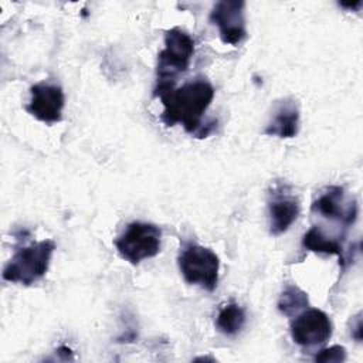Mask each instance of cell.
<instances>
[{"label":"cell","mask_w":363,"mask_h":363,"mask_svg":"<svg viewBox=\"0 0 363 363\" xmlns=\"http://www.w3.org/2000/svg\"><path fill=\"white\" fill-rule=\"evenodd\" d=\"M155 95L163 104L162 121L167 126L182 123L186 132L197 138L207 136L203 128V115L214 98V88L210 81L197 77L179 88L170 82H157Z\"/></svg>","instance_id":"cell-1"},{"label":"cell","mask_w":363,"mask_h":363,"mask_svg":"<svg viewBox=\"0 0 363 363\" xmlns=\"http://www.w3.org/2000/svg\"><path fill=\"white\" fill-rule=\"evenodd\" d=\"M54 250L52 240H43L17 250L3 269V279L21 285L34 284L48 271Z\"/></svg>","instance_id":"cell-2"},{"label":"cell","mask_w":363,"mask_h":363,"mask_svg":"<svg viewBox=\"0 0 363 363\" xmlns=\"http://www.w3.org/2000/svg\"><path fill=\"white\" fill-rule=\"evenodd\" d=\"M118 254L132 265L153 258L162 247V231L152 223L133 221L115 240Z\"/></svg>","instance_id":"cell-3"},{"label":"cell","mask_w":363,"mask_h":363,"mask_svg":"<svg viewBox=\"0 0 363 363\" xmlns=\"http://www.w3.org/2000/svg\"><path fill=\"white\" fill-rule=\"evenodd\" d=\"M179 269L187 284L214 291L218 282L220 259L214 251L199 244H186L177 257Z\"/></svg>","instance_id":"cell-4"},{"label":"cell","mask_w":363,"mask_h":363,"mask_svg":"<svg viewBox=\"0 0 363 363\" xmlns=\"http://www.w3.org/2000/svg\"><path fill=\"white\" fill-rule=\"evenodd\" d=\"M194 54V40L184 30L173 27L164 34V48L157 57V82H176V77L187 71Z\"/></svg>","instance_id":"cell-5"},{"label":"cell","mask_w":363,"mask_h":363,"mask_svg":"<svg viewBox=\"0 0 363 363\" xmlns=\"http://www.w3.org/2000/svg\"><path fill=\"white\" fill-rule=\"evenodd\" d=\"M245 3L242 0H221L210 11V21L218 27L220 38L225 44L238 45L247 37Z\"/></svg>","instance_id":"cell-6"},{"label":"cell","mask_w":363,"mask_h":363,"mask_svg":"<svg viewBox=\"0 0 363 363\" xmlns=\"http://www.w3.org/2000/svg\"><path fill=\"white\" fill-rule=\"evenodd\" d=\"M292 340L302 347L323 345L332 336V322L329 316L316 308H309L291 320Z\"/></svg>","instance_id":"cell-7"},{"label":"cell","mask_w":363,"mask_h":363,"mask_svg":"<svg viewBox=\"0 0 363 363\" xmlns=\"http://www.w3.org/2000/svg\"><path fill=\"white\" fill-rule=\"evenodd\" d=\"M65 105L64 91L60 85L38 82L30 88V102L26 109L35 119L47 123L60 122Z\"/></svg>","instance_id":"cell-8"},{"label":"cell","mask_w":363,"mask_h":363,"mask_svg":"<svg viewBox=\"0 0 363 363\" xmlns=\"http://www.w3.org/2000/svg\"><path fill=\"white\" fill-rule=\"evenodd\" d=\"M301 211L299 200L284 183H275L268 199V227L272 235L285 233L298 218Z\"/></svg>","instance_id":"cell-9"},{"label":"cell","mask_w":363,"mask_h":363,"mask_svg":"<svg viewBox=\"0 0 363 363\" xmlns=\"http://www.w3.org/2000/svg\"><path fill=\"white\" fill-rule=\"evenodd\" d=\"M312 210L322 217L342 221L345 225L354 223L357 216L356 201L345 197V191L339 186L328 187L312 204Z\"/></svg>","instance_id":"cell-10"},{"label":"cell","mask_w":363,"mask_h":363,"mask_svg":"<svg viewBox=\"0 0 363 363\" xmlns=\"http://www.w3.org/2000/svg\"><path fill=\"white\" fill-rule=\"evenodd\" d=\"M299 130V108L296 101L285 98L279 101L265 126L264 133L278 138H294Z\"/></svg>","instance_id":"cell-11"},{"label":"cell","mask_w":363,"mask_h":363,"mask_svg":"<svg viewBox=\"0 0 363 363\" xmlns=\"http://www.w3.org/2000/svg\"><path fill=\"white\" fill-rule=\"evenodd\" d=\"M303 248L313 251V252H322V254H333L337 255L340 262L345 264V254L342 245L335 240L323 234V231L319 227H311L302 238Z\"/></svg>","instance_id":"cell-12"},{"label":"cell","mask_w":363,"mask_h":363,"mask_svg":"<svg viewBox=\"0 0 363 363\" xmlns=\"http://www.w3.org/2000/svg\"><path fill=\"white\" fill-rule=\"evenodd\" d=\"M245 323V311L235 302H230L220 308L216 316V328L218 332L233 336L238 333Z\"/></svg>","instance_id":"cell-13"},{"label":"cell","mask_w":363,"mask_h":363,"mask_svg":"<svg viewBox=\"0 0 363 363\" xmlns=\"http://www.w3.org/2000/svg\"><path fill=\"white\" fill-rule=\"evenodd\" d=\"M308 303H309L308 294L303 292L296 285H289L282 291L278 299V309L281 313L286 316H292L294 313L306 308Z\"/></svg>","instance_id":"cell-14"},{"label":"cell","mask_w":363,"mask_h":363,"mask_svg":"<svg viewBox=\"0 0 363 363\" xmlns=\"http://www.w3.org/2000/svg\"><path fill=\"white\" fill-rule=\"evenodd\" d=\"M316 362H335V363H342L346 360V349L340 345H335L326 349L319 350V353L315 356Z\"/></svg>","instance_id":"cell-15"}]
</instances>
